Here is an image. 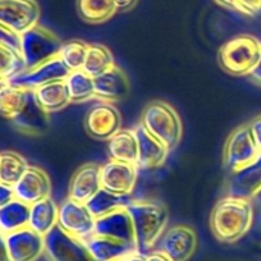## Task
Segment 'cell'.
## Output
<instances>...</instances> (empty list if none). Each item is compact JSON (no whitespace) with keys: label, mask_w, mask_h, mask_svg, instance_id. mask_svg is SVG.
<instances>
[{"label":"cell","mask_w":261,"mask_h":261,"mask_svg":"<svg viewBox=\"0 0 261 261\" xmlns=\"http://www.w3.org/2000/svg\"><path fill=\"white\" fill-rule=\"evenodd\" d=\"M115 261H127V257H124V258H119V260H115Z\"/></svg>","instance_id":"cell-47"},{"label":"cell","mask_w":261,"mask_h":261,"mask_svg":"<svg viewBox=\"0 0 261 261\" xmlns=\"http://www.w3.org/2000/svg\"><path fill=\"white\" fill-rule=\"evenodd\" d=\"M108 141H109L108 150H109L110 159L136 164L139 146H137V140L134 129H122L120 128Z\"/></svg>","instance_id":"cell-25"},{"label":"cell","mask_w":261,"mask_h":261,"mask_svg":"<svg viewBox=\"0 0 261 261\" xmlns=\"http://www.w3.org/2000/svg\"><path fill=\"white\" fill-rule=\"evenodd\" d=\"M94 233L137 246L132 220H130V217L125 207L114 210V212L108 213L102 217L96 218Z\"/></svg>","instance_id":"cell-17"},{"label":"cell","mask_w":261,"mask_h":261,"mask_svg":"<svg viewBox=\"0 0 261 261\" xmlns=\"http://www.w3.org/2000/svg\"><path fill=\"white\" fill-rule=\"evenodd\" d=\"M101 167L97 164H85L74 172L68 188V197L77 202H85L101 188Z\"/></svg>","instance_id":"cell-21"},{"label":"cell","mask_w":261,"mask_h":261,"mask_svg":"<svg viewBox=\"0 0 261 261\" xmlns=\"http://www.w3.org/2000/svg\"><path fill=\"white\" fill-rule=\"evenodd\" d=\"M47 261H95L82 240L55 225L44 236Z\"/></svg>","instance_id":"cell-6"},{"label":"cell","mask_w":261,"mask_h":261,"mask_svg":"<svg viewBox=\"0 0 261 261\" xmlns=\"http://www.w3.org/2000/svg\"><path fill=\"white\" fill-rule=\"evenodd\" d=\"M87 47H89V45L85 44L84 41L71 40V41L62 44L58 57L67 65L69 71L82 69L85 59H86Z\"/></svg>","instance_id":"cell-33"},{"label":"cell","mask_w":261,"mask_h":261,"mask_svg":"<svg viewBox=\"0 0 261 261\" xmlns=\"http://www.w3.org/2000/svg\"><path fill=\"white\" fill-rule=\"evenodd\" d=\"M24 71V64L19 53L0 45V79L11 80Z\"/></svg>","instance_id":"cell-34"},{"label":"cell","mask_w":261,"mask_h":261,"mask_svg":"<svg viewBox=\"0 0 261 261\" xmlns=\"http://www.w3.org/2000/svg\"><path fill=\"white\" fill-rule=\"evenodd\" d=\"M7 85H8V81H7V80L0 79V91H2V90H3Z\"/></svg>","instance_id":"cell-46"},{"label":"cell","mask_w":261,"mask_h":261,"mask_svg":"<svg viewBox=\"0 0 261 261\" xmlns=\"http://www.w3.org/2000/svg\"><path fill=\"white\" fill-rule=\"evenodd\" d=\"M0 45L9 47L14 51L19 53L21 47V35L12 31L8 27L0 24Z\"/></svg>","instance_id":"cell-35"},{"label":"cell","mask_w":261,"mask_h":261,"mask_svg":"<svg viewBox=\"0 0 261 261\" xmlns=\"http://www.w3.org/2000/svg\"><path fill=\"white\" fill-rule=\"evenodd\" d=\"M237 2L243 9V14L251 17L261 16V0H237Z\"/></svg>","instance_id":"cell-36"},{"label":"cell","mask_w":261,"mask_h":261,"mask_svg":"<svg viewBox=\"0 0 261 261\" xmlns=\"http://www.w3.org/2000/svg\"><path fill=\"white\" fill-rule=\"evenodd\" d=\"M21 132L32 136H40L49 128V113L45 112L37 102L35 91L31 90L26 104L14 119H12Z\"/></svg>","instance_id":"cell-22"},{"label":"cell","mask_w":261,"mask_h":261,"mask_svg":"<svg viewBox=\"0 0 261 261\" xmlns=\"http://www.w3.org/2000/svg\"><path fill=\"white\" fill-rule=\"evenodd\" d=\"M95 97L105 102L118 101L127 96L129 91V81L120 67L114 64L108 71L94 77Z\"/></svg>","instance_id":"cell-19"},{"label":"cell","mask_w":261,"mask_h":261,"mask_svg":"<svg viewBox=\"0 0 261 261\" xmlns=\"http://www.w3.org/2000/svg\"><path fill=\"white\" fill-rule=\"evenodd\" d=\"M27 160L16 151L0 152V182L16 185L29 167Z\"/></svg>","instance_id":"cell-30"},{"label":"cell","mask_w":261,"mask_h":261,"mask_svg":"<svg viewBox=\"0 0 261 261\" xmlns=\"http://www.w3.org/2000/svg\"><path fill=\"white\" fill-rule=\"evenodd\" d=\"M261 42L251 35H240L219 49V63L224 71L234 76H248L257 63Z\"/></svg>","instance_id":"cell-4"},{"label":"cell","mask_w":261,"mask_h":261,"mask_svg":"<svg viewBox=\"0 0 261 261\" xmlns=\"http://www.w3.org/2000/svg\"><path fill=\"white\" fill-rule=\"evenodd\" d=\"M0 261H9L8 252H7L6 234L0 232Z\"/></svg>","instance_id":"cell-43"},{"label":"cell","mask_w":261,"mask_h":261,"mask_svg":"<svg viewBox=\"0 0 261 261\" xmlns=\"http://www.w3.org/2000/svg\"><path fill=\"white\" fill-rule=\"evenodd\" d=\"M125 210L134 225L135 237L140 252L145 253L156 245L169 219L168 209L163 204L150 200L130 202Z\"/></svg>","instance_id":"cell-2"},{"label":"cell","mask_w":261,"mask_h":261,"mask_svg":"<svg viewBox=\"0 0 261 261\" xmlns=\"http://www.w3.org/2000/svg\"><path fill=\"white\" fill-rule=\"evenodd\" d=\"M57 225L71 236L85 240L94 233L95 218L86 205L68 197L58 206Z\"/></svg>","instance_id":"cell-10"},{"label":"cell","mask_w":261,"mask_h":261,"mask_svg":"<svg viewBox=\"0 0 261 261\" xmlns=\"http://www.w3.org/2000/svg\"><path fill=\"white\" fill-rule=\"evenodd\" d=\"M248 79H250L251 82H253L256 86L261 87V53H260V58H258L256 65L253 67L252 71L248 73Z\"/></svg>","instance_id":"cell-39"},{"label":"cell","mask_w":261,"mask_h":261,"mask_svg":"<svg viewBox=\"0 0 261 261\" xmlns=\"http://www.w3.org/2000/svg\"><path fill=\"white\" fill-rule=\"evenodd\" d=\"M218 4H220V6L225 7V8H229V9H233V11H237L240 12V13H243V9L241 8V6L238 4L237 0H215Z\"/></svg>","instance_id":"cell-42"},{"label":"cell","mask_w":261,"mask_h":261,"mask_svg":"<svg viewBox=\"0 0 261 261\" xmlns=\"http://www.w3.org/2000/svg\"><path fill=\"white\" fill-rule=\"evenodd\" d=\"M134 132L139 146L136 167L139 169H154L164 164L169 150L156 137L152 136L141 123L134 128Z\"/></svg>","instance_id":"cell-18"},{"label":"cell","mask_w":261,"mask_h":261,"mask_svg":"<svg viewBox=\"0 0 261 261\" xmlns=\"http://www.w3.org/2000/svg\"><path fill=\"white\" fill-rule=\"evenodd\" d=\"M140 123L169 151L174 150L182 140V119L177 110L165 101L155 100L147 104Z\"/></svg>","instance_id":"cell-3"},{"label":"cell","mask_w":261,"mask_h":261,"mask_svg":"<svg viewBox=\"0 0 261 261\" xmlns=\"http://www.w3.org/2000/svg\"><path fill=\"white\" fill-rule=\"evenodd\" d=\"M30 205L18 199L0 206V232L4 234L29 227Z\"/></svg>","instance_id":"cell-27"},{"label":"cell","mask_w":261,"mask_h":261,"mask_svg":"<svg viewBox=\"0 0 261 261\" xmlns=\"http://www.w3.org/2000/svg\"><path fill=\"white\" fill-rule=\"evenodd\" d=\"M62 42L54 32L36 24L21 34L19 54L23 60L24 69H31L50 58L59 54Z\"/></svg>","instance_id":"cell-5"},{"label":"cell","mask_w":261,"mask_h":261,"mask_svg":"<svg viewBox=\"0 0 261 261\" xmlns=\"http://www.w3.org/2000/svg\"><path fill=\"white\" fill-rule=\"evenodd\" d=\"M13 190L16 199L31 205L50 197L51 182L44 169L35 165H29L18 182L13 185Z\"/></svg>","instance_id":"cell-15"},{"label":"cell","mask_w":261,"mask_h":261,"mask_svg":"<svg viewBox=\"0 0 261 261\" xmlns=\"http://www.w3.org/2000/svg\"><path fill=\"white\" fill-rule=\"evenodd\" d=\"M9 261H36L45 252L44 236L26 227L6 234Z\"/></svg>","instance_id":"cell-12"},{"label":"cell","mask_w":261,"mask_h":261,"mask_svg":"<svg viewBox=\"0 0 261 261\" xmlns=\"http://www.w3.org/2000/svg\"><path fill=\"white\" fill-rule=\"evenodd\" d=\"M80 16L90 23H101L115 13L113 0H79Z\"/></svg>","instance_id":"cell-32"},{"label":"cell","mask_w":261,"mask_h":261,"mask_svg":"<svg viewBox=\"0 0 261 261\" xmlns=\"http://www.w3.org/2000/svg\"><path fill=\"white\" fill-rule=\"evenodd\" d=\"M114 64L112 51L105 45L91 44L87 47L86 59L82 69L91 77H96L102 72L108 71Z\"/></svg>","instance_id":"cell-29"},{"label":"cell","mask_w":261,"mask_h":261,"mask_svg":"<svg viewBox=\"0 0 261 261\" xmlns=\"http://www.w3.org/2000/svg\"><path fill=\"white\" fill-rule=\"evenodd\" d=\"M255 210L251 200L225 196L217 202L210 215L213 234L223 243H234L245 237L253 225Z\"/></svg>","instance_id":"cell-1"},{"label":"cell","mask_w":261,"mask_h":261,"mask_svg":"<svg viewBox=\"0 0 261 261\" xmlns=\"http://www.w3.org/2000/svg\"><path fill=\"white\" fill-rule=\"evenodd\" d=\"M248 127H250L251 135H252L253 137V141H255L258 151L261 152V115L253 118V119L248 123Z\"/></svg>","instance_id":"cell-37"},{"label":"cell","mask_w":261,"mask_h":261,"mask_svg":"<svg viewBox=\"0 0 261 261\" xmlns=\"http://www.w3.org/2000/svg\"><path fill=\"white\" fill-rule=\"evenodd\" d=\"M156 243L158 250L173 261H188L197 250V234L193 228L177 224L165 229Z\"/></svg>","instance_id":"cell-9"},{"label":"cell","mask_w":261,"mask_h":261,"mask_svg":"<svg viewBox=\"0 0 261 261\" xmlns=\"http://www.w3.org/2000/svg\"><path fill=\"white\" fill-rule=\"evenodd\" d=\"M40 13L36 0H0V24L19 35L39 24Z\"/></svg>","instance_id":"cell-8"},{"label":"cell","mask_w":261,"mask_h":261,"mask_svg":"<svg viewBox=\"0 0 261 261\" xmlns=\"http://www.w3.org/2000/svg\"><path fill=\"white\" fill-rule=\"evenodd\" d=\"M122 125V117L110 102H100L92 107L85 119L87 134L96 140H109Z\"/></svg>","instance_id":"cell-13"},{"label":"cell","mask_w":261,"mask_h":261,"mask_svg":"<svg viewBox=\"0 0 261 261\" xmlns=\"http://www.w3.org/2000/svg\"><path fill=\"white\" fill-rule=\"evenodd\" d=\"M14 199H16V196H14L13 186L0 182V206L8 204Z\"/></svg>","instance_id":"cell-38"},{"label":"cell","mask_w":261,"mask_h":261,"mask_svg":"<svg viewBox=\"0 0 261 261\" xmlns=\"http://www.w3.org/2000/svg\"><path fill=\"white\" fill-rule=\"evenodd\" d=\"M69 72L71 71L67 68V65L57 55L34 68L24 69L23 72L8 80V84L12 86L21 87V89L36 90L37 87L44 86L50 82L65 80Z\"/></svg>","instance_id":"cell-11"},{"label":"cell","mask_w":261,"mask_h":261,"mask_svg":"<svg viewBox=\"0 0 261 261\" xmlns=\"http://www.w3.org/2000/svg\"><path fill=\"white\" fill-rule=\"evenodd\" d=\"M31 90L7 85L0 91V113L9 119H14L26 104Z\"/></svg>","instance_id":"cell-31"},{"label":"cell","mask_w":261,"mask_h":261,"mask_svg":"<svg viewBox=\"0 0 261 261\" xmlns=\"http://www.w3.org/2000/svg\"><path fill=\"white\" fill-rule=\"evenodd\" d=\"M146 257L147 261H173L169 256H167L164 252H162L159 250L146 253Z\"/></svg>","instance_id":"cell-41"},{"label":"cell","mask_w":261,"mask_h":261,"mask_svg":"<svg viewBox=\"0 0 261 261\" xmlns=\"http://www.w3.org/2000/svg\"><path fill=\"white\" fill-rule=\"evenodd\" d=\"M260 155L248 124L236 128L225 142L223 160L230 173L250 164Z\"/></svg>","instance_id":"cell-7"},{"label":"cell","mask_w":261,"mask_h":261,"mask_svg":"<svg viewBox=\"0 0 261 261\" xmlns=\"http://www.w3.org/2000/svg\"><path fill=\"white\" fill-rule=\"evenodd\" d=\"M101 187L119 195H130L139 178L136 164L110 159L101 165Z\"/></svg>","instance_id":"cell-14"},{"label":"cell","mask_w":261,"mask_h":261,"mask_svg":"<svg viewBox=\"0 0 261 261\" xmlns=\"http://www.w3.org/2000/svg\"><path fill=\"white\" fill-rule=\"evenodd\" d=\"M261 190V152L246 167L230 173L227 183V195L252 200Z\"/></svg>","instance_id":"cell-16"},{"label":"cell","mask_w":261,"mask_h":261,"mask_svg":"<svg viewBox=\"0 0 261 261\" xmlns=\"http://www.w3.org/2000/svg\"><path fill=\"white\" fill-rule=\"evenodd\" d=\"M58 224V205L51 197H46L30 205L29 228L41 236H46Z\"/></svg>","instance_id":"cell-23"},{"label":"cell","mask_w":261,"mask_h":261,"mask_svg":"<svg viewBox=\"0 0 261 261\" xmlns=\"http://www.w3.org/2000/svg\"><path fill=\"white\" fill-rule=\"evenodd\" d=\"M114 2L115 11H129V9L134 8L136 6L137 0H113Z\"/></svg>","instance_id":"cell-40"},{"label":"cell","mask_w":261,"mask_h":261,"mask_svg":"<svg viewBox=\"0 0 261 261\" xmlns=\"http://www.w3.org/2000/svg\"><path fill=\"white\" fill-rule=\"evenodd\" d=\"M127 261H147L146 253H142V252H140V251H137V252H135V253H132V255L128 256Z\"/></svg>","instance_id":"cell-44"},{"label":"cell","mask_w":261,"mask_h":261,"mask_svg":"<svg viewBox=\"0 0 261 261\" xmlns=\"http://www.w3.org/2000/svg\"><path fill=\"white\" fill-rule=\"evenodd\" d=\"M34 91L37 102L46 113L59 112L71 102V96L64 80L50 82L37 87Z\"/></svg>","instance_id":"cell-24"},{"label":"cell","mask_w":261,"mask_h":261,"mask_svg":"<svg viewBox=\"0 0 261 261\" xmlns=\"http://www.w3.org/2000/svg\"><path fill=\"white\" fill-rule=\"evenodd\" d=\"M64 81L71 96V101H87L95 97L94 77L87 74L84 69L71 71Z\"/></svg>","instance_id":"cell-28"},{"label":"cell","mask_w":261,"mask_h":261,"mask_svg":"<svg viewBox=\"0 0 261 261\" xmlns=\"http://www.w3.org/2000/svg\"><path fill=\"white\" fill-rule=\"evenodd\" d=\"M95 261H115L137 252V246L92 233L82 240Z\"/></svg>","instance_id":"cell-20"},{"label":"cell","mask_w":261,"mask_h":261,"mask_svg":"<svg viewBox=\"0 0 261 261\" xmlns=\"http://www.w3.org/2000/svg\"><path fill=\"white\" fill-rule=\"evenodd\" d=\"M251 201H252V204L255 205V206H257L258 209L261 210V190L258 191L257 193H256L255 197H253V199L251 200Z\"/></svg>","instance_id":"cell-45"},{"label":"cell","mask_w":261,"mask_h":261,"mask_svg":"<svg viewBox=\"0 0 261 261\" xmlns=\"http://www.w3.org/2000/svg\"><path fill=\"white\" fill-rule=\"evenodd\" d=\"M134 199L130 197V195H119V193L110 192L101 187L92 197H90L85 202V205L92 214V217L96 219V218L102 217L114 210L124 209Z\"/></svg>","instance_id":"cell-26"}]
</instances>
